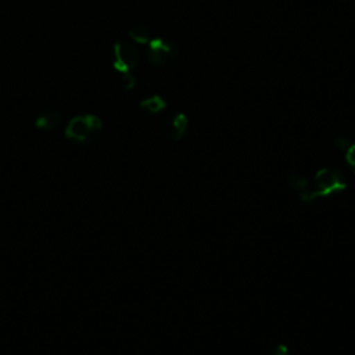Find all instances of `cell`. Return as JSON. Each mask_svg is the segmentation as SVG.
Returning <instances> with one entry per match:
<instances>
[{"instance_id":"cell-6","label":"cell","mask_w":355,"mask_h":355,"mask_svg":"<svg viewBox=\"0 0 355 355\" xmlns=\"http://www.w3.org/2000/svg\"><path fill=\"white\" fill-rule=\"evenodd\" d=\"M61 122H62V114L60 111L44 110L37 115L35 125L43 130H53V129L58 128L61 125Z\"/></svg>"},{"instance_id":"cell-4","label":"cell","mask_w":355,"mask_h":355,"mask_svg":"<svg viewBox=\"0 0 355 355\" xmlns=\"http://www.w3.org/2000/svg\"><path fill=\"white\" fill-rule=\"evenodd\" d=\"M140 61V51L136 44L121 40L114 44V67L121 73L132 72Z\"/></svg>"},{"instance_id":"cell-11","label":"cell","mask_w":355,"mask_h":355,"mask_svg":"<svg viewBox=\"0 0 355 355\" xmlns=\"http://www.w3.org/2000/svg\"><path fill=\"white\" fill-rule=\"evenodd\" d=\"M270 355H287V348L284 345H279L277 348L273 349V352Z\"/></svg>"},{"instance_id":"cell-3","label":"cell","mask_w":355,"mask_h":355,"mask_svg":"<svg viewBox=\"0 0 355 355\" xmlns=\"http://www.w3.org/2000/svg\"><path fill=\"white\" fill-rule=\"evenodd\" d=\"M179 46L168 37H153L148 42L147 57L155 67H169L179 58Z\"/></svg>"},{"instance_id":"cell-2","label":"cell","mask_w":355,"mask_h":355,"mask_svg":"<svg viewBox=\"0 0 355 355\" xmlns=\"http://www.w3.org/2000/svg\"><path fill=\"white\" fill-rule=\"evenodd\" d=\"M101 132V121L96 115H79L72 118L65 129V136L76 143H87Z\"/></svg>"},{"instance_id":"cell-7","label":"cell","mask_w":355,"mask_h":355,"mask_svg":"<svg viewBox=\"0 0 355 355\" xmlns=\"http://www.w3.org/2000/svg\"><path fill=\"white\" fill-rule=\"evenodd\" d=\"M129 36L135 43H140V44H147L153 39L150 26L141 22H137L130 26Z\"/></svg>"},{"instance_id":"cell-10","label":"cell","mask_w":355,"mask_h":355,"mask_svg":"<svg viewBox=\"0 0 355 355\" xmlns=\"http://www.w3.org/2000/svg\"><path fill=\"white\" fill-rule=\"evenodd\" d=\"M345 158H347V162H348V164L352 166V169L355 171V143L351 144V146H348Z\"/></svg>"},{"instance_id":"cell-1","label":"cell","mask_w":355,"mask_h":355,"mask_svg":"<svg viewBox=\"0 0 355 355\" xmlns=\"http://www.w3.org/2000/svg\"><path fill=\"white\" fill-rule=\"evenodd\" d=\"M345 187V179L340 169L327 166L320 169L313 179V186L309 184L306 194L304 196V201H311L316 197L329 196L331 193L340 191Z\"/></svg>"},{"instance_id":"cell-8","label":"cell","mask_w":355,"mask_h":355,"mask_svg":"<svg viewBox=\"0 0 355 355\" xmlns=\"http://www.w3.org/2000/svg\"><path fill=\"white\" fill-rule=\"evenodd\" d=\"M140 108L150 114H158L166 108V101L159 94H153L140 101Z\"/></svg>"},{"instance_id":"cell-5","label":"cell","mask_w":355,"mask_h":355,"mask_svg":"<svg viewBox=\"0 0 355 355\" xmlns=\"http://www.w3.org/2000/svg\"><path fill=\"white\" fill-rule=\"evenodd\" d=\"M189 128V118L183 112H176L168 116L162 125V130L165 136L171 140L182 139Z\"/></svg>"},{"instance_id":"cell-9","label":"cell","mask_w":355,"mask_h":355,"mask_svg":"<svg viewBox=\"0 0 355 355\" xmlns=\"http://www.w3.org/2000/svg\"><path fill=\"white\" fill-rule=\"evenodd\" d=\"M122 85L125 86V89L130 90L135 87L136 85V80H135V76L132 75V72H123L122 73Z\"/></svg>"}]
</instances>
